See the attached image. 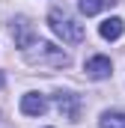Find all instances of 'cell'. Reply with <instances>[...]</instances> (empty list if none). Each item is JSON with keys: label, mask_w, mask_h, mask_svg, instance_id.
<instances>
[{"label": "cell", "mask_w": 125, "mask_h": 128, "mask_svg": "<svg viewBox=\"0 0 125 128\" xmlns=\"http://www.w3.org/2000/svg\"><path fill=\"white\" fill-rule=\"evenodd\" d=\"M48 24H51V30L60 36L62 42H68V45H78V42H84V24H78L66 9H51V15H48Z\"/></svg>", "instance_id": "cell-1"}, {"label": "cell", "mask_w": 125, "mask_h": 128, "mask_svg": "<svg viewBox=\"0 0 125 128\" xmlns=\"http://www.w3.org/2000/svg\"><path fill=\"white\" fill-rule=\"evenodd\" d=\"M27 60L33 66H54V68H62V66H68V54L57 48V45H51V42H39V45H30L27 48Z\"/></svg>", "instance_id": "cell-2"}, {"label": "cell", "mask_w": 125, "mask_h": 128, "mask_svg": "<svg viewBox=\"0 0 125 128\" xmlns=\"http://www.w3.org/2000/svg\"><path fill=\"white\" fill-rule=\"evenodd\" d=\"M84 72H86V78H92V80H104V78H110V72H113V66L107 57H90L86 63H84Z\"/></svg>", "instance_id": "cell-3"}, {"label": "cell", "mask_w": 125, "mask_h": 128, "mask_svg": "<svg viewBox=\"0 0 125 128\" xmlns=\"http://www.w3.org/2000/svg\"><path fill=\"white\" fill-rule=\"evenodd\" d=\"M12 39H15V45H18V48H24V51L33 45V27H30V21H27V18L12 21Z\"/></svg>", "instance_id": "cell-4"}, {"label": "cell", "mask_w": 125, "mask_h": 128, "mask_svg": "<svg viewBox=\"0 0 125 128\" xmlns=\"http://www.w3.org/2000/svg\"><path fill=\"white\" fill-rule=\"evenodd\" d=\"M45 110H48V101L39 96V92L21 96V113H27V116H42Z\"/></svg>", "instance_id": "cell-5"}, {"label": "cell", "mask_w": 125, "mask_h": 128, "mask_svg": "<svg viewBox=\"0 0 125 128\" xmlns=\"http://www.w3.org/2000/svg\"><path fill=\"white\" fill-rule=\"evenodd\" d=\"M98 33H101V39H107V42H116V39L125 33V21H122V18H107V21H101Z\"/></svg>", "instance_id": "cell-6"}, {"label": "cell", "mask_w": 125, "mask_h": 128, "mask_svg": "<svg viewBox=\"0 0 125 128\" xmlns=\"http://www.w3.org/2000/svg\"><path fill=\"white\" fill-rule=\"evenodd\" d=\"M101 128H125V116L122 113H101Z\"/></svg>", "instance_id": "cell-7"}, {"label": "cell", "mask_w": 125, "mask_h": 128, "mask_svg": "<svg viewBox=\"0 0 125 128\" xmlns=\"http://www.w3.org/2000/svg\"><path fill=\"white\" fill-rule=\"evenodd\" d=\"M104 3H107V0H78V6H80L84 15H98V12L104 9Z\"/></svg>", "instance_id": "cell-8"}, {"label": "cell", "mask_w": 125, "mask_h": 128, "mask_svg": "<svg viewBox=\"0 0 125 128\" xmlns=\"http://www.w3.org/2000/svg\"><path fill=\"white\" fill-rule=\"evenodd\" d=\"M57 104H60V110H66L72 119H74V107H72V96H66V92H60L57 96Z\"/></svg>", "instance_id": "cell-9"}, {"label": "cell", "mask_w": 125, "mask_h": 128, "mask_svg": "<svg viewBox=\"0 0 125 128\" xmlns=\"http://www.w3.org/2000/svg\"><path fill=\"white\" fill-rule=\"evenodd\" d=\"M3 80H6V78H3V72H0V86H3Z\"/></svg>", "instance_id": "cell-10"}]
</instances>
